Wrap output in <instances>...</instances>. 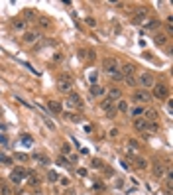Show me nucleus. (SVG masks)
<instances>
[{"label":"nucleus","instance_id":"nucleus-36","mask_svg":"<svg viewBox=\"0 0 173 195\" xmlns=\"http://www.w3.org/2000/svg\"><path fill=\"white\" fill-rule=\"evenodd\" d=\"M116 115H118V112H116V106H112V109L106 110V116L108 118H116Z\"/></svg>","mask_w":173,"mask_h":195},{"label":"nucleus","instance_id":"nucleus-27","mask_svg":"<svg viewBox=\"0 0 173 195\" xmlns=\"http://www.w3.org/2000/svg\"><path fill=\"white\" fill-rule=\"evenodd\" d=\"M124 83L128 87H136V85H138V79H136L134 75H132V77H124Z\"/></svg>","mask_w":173,"mask_h":195},{"label":"nucleus","instance_id":"nucleus-15","mask_svg":"<svg viewBox=\"0 0 173 195\" xmlns=\"http://www.w3.org/2000/svg\"><path fill=\"white\" fill-rule=\"evenodd\" d=\"M159 26H161V22L159 20H147L146 24H144V32H156V30H159Z\"/></svg>","mask_w":173,"mask_h":195},{"label":"nucleus","instance_id":"nucleus-5","mask_svg":"<svg viewBox=\"0 0 173 195\" xmlns=\"http://www.w3.org/2000/svg\"><path fill=\"white\" fill-rule=\"evenodd\" d=\"M152 89H153V95H152V99H159V100H163V99H167L169 97V89H167V87H165L163 83H156V85H153L152 87Z\"/></svg>","mask_w":173,"mask_h":195},{"label":"nucleus","instance_id":"nucleus-33","mask_svg":"<svg viewBox=\"0 0 173 195\" xmlns=\"http://www.w3.org/2000/svg\"><path fill=\"white\" fill-rule=\"evenodd\" d=\"M49 24H51V20H49V18H45V16L40 18V26H41V28H49Z\"/></svg>","mask_w":173,"mask_h":195},{"label":"nucleus","instance_id":"nucleus-18","mask_svg":"<svg viewBox=\"0 0 173 195\" xmlns=\"http://www.w3.org/2000/svg\"><path fill=\"white\" fill-rule=\"evenodd\" d=\"M104 93H106V89H104V87H101V85H92V87H91V95H92V97H102Z\"/></svg>","mask_w":173,"mask_h":195},{"label":"nucleus","instance_id":"nucleus-38","mask_svg":"<svg viewBox=\"0 0 173 195\" xmlns=\"http://www.w3.org/2000/svg\"><path fill=\"white\" fill-rule=\"evenodd\" d=\"M57 163H59V166H65V168H67V166H69V160H67V158H63V156H61V158L57 160Z\"/></svg>","mask_w":173,"mask_h":195},{"label":"nucleus","instance_id":"nucleus-2","mask_svg":"<svg viewBox=\"0 0 173 195\" xmlns=\"http://www.w3.org/2000/svg\"><path fill=\"white\" fill-rule=\"evenodd\" d=\"M118 69H120V63L116 57H104L102 59V71L104 73L112 75V73H118Z\"/></svg>","mask_w":173,"mask_h":195},{"label":"nucleus","instance_id":"nucleus-24","mask_svg":"<svg viewBox=\"0 0 173 195\" xmlns=\"http://www.w3.org/2000/svg\"><path fill=\"white\" fill-rule=\"evenodd\" d=\"M136 168L138 169H146L147 168V160L146 158H136Z\"/></svg>","mask_w":173,"mask_h":195},{"label":"nucleus","instance_id":"nucleus-39","mask_svg":"<svg viewBox=\"0 0 173 195\" xmlns=\"http://www.w3.org/2000/svg\"><path fill=\"white\" fill-rule=\"evenodd\" d=\"M89 79H91V83H92V85H96V79H98V75H96L95 71H92V73L89 75Z\"/></svg>","mask_w":173,"mask_h":195},{"label":"nucleus","instance_id":"nucleus-40","mask_svg":"<svg viewBox=\"0 0 173 195\" xmlns=\"http://www.w3.org/2000/svg\"><path fill=\"white\" fill-rule=\"evenodd\" d=\"M59 183L63 185V187H69V183H71V181L67 179V178H59Z\"/></svg>","mask_w":173,"mask_h":195},{"label":"nucleus","instance_id":"nucleus-11","mask_svg":"<svg viewBox=\"0 0 173 195\" xmlns=\"http://www.w3.org/2000/svg\"><path fill=\"white\" fill-rule=\"evenodd\" d=\"M167 41H169V36L163 34V32H157L156 36H153V43H156L157 47H165V46H167Z\"/></svg>","mask_w":173,"mask_h":195},{"label":"nucleus","instance_id":"nucleus-12","mask_svg":"<svg viewBox=\"0 0 173 195\" xmlns=\"http://www.w3.org/2000/svg\"><path fill=\"white\" fill-rule=\"evenodd\" d=\"M142 118H146L147 122H157L159 115H157L156 109H146V110H144V116H142Z\"/></svg>","mask_w":173,"mask_h":195},{"label":"nucleus","instance_id":"nucleus-20","mask_svg":"<svg viewBox=\"0 0 173 195\" xmlns=\"http://www.w3.org/2000/svg\"><path fill=\"white\" fill-rule=\"evenodd\" d=\"M47 109L51 110V112H55V115H59V112H61V105L57 103V100H49V103H47Z\"/></svg>","mask_w":173,"mask_h":195},{"label":"nucleus","instance_id":"nucleus-43","mask_svg":"<svg viewBox=\"0 0 173 195\" xmlns=\"http://www.w3.org/2000/svg\"><path fill=\"white\" fill-rule=\"evenodd\" d=\"M22 142L26 144V146H30V144H32V138H30V136H24V138H22Z\"/></svg>","mask_w":173,"mask_h":195},{"label":"nucleus","instance_id":"nucleus-19","mask_svg":"<svg viewBox=\"0 0 173 195\" xmlns=\"http://www.w3.org/2000/svg\"><path fill=\"white\" fill-rule=\"evenodd\" d=\"M26 20H22V18H20V20H18V18H16V20L14 22H12V28H14V30H18V32H24V30H26Z\"/></svg>","mask_w":173,"mask_h":195},{"label":"nucleus","instance_id":"nucleus-21","mask_svg":"<svg viewBox=\"0 0 173 195\" xmlns=\"http://www.w3.org/2000/svg\"><path fill=\"white\" fill-rule=\"evenodd\" d=\"M30 160H35V162L43 163V166H47V163H49V160H47L43 154H34V156H30Z\"/></svg>","mask_w":173,"mask_h":195},{"label":"nucleus","instance_id":"nucleus-35","mask_svg":"<svg viewBox=\"0 0 173 195\" xmlns=\"http://www.w3.org/2000/svg\"><path fill=\"white\" fill-rule=\"evenodd\" d=\"M28 183L32 185V187H34V185H40V179H38V175H30V181H28Z\"/></svg>","mask_w":173,"mask_h":195},{"label":"nucleus","instance_id":"nucleus-10","mask_svg":"<svg viewBox=\"0 0 173 195\" xmlns=\"http://www.w3.org/2000/svg\"><path fill=\"white\" fill-rule=\"evenodd\" d=\"M106 99L108 100H112V103H116V100H120L122 99V89H120V87H110V89L106 91Z\"/></svg>","mask_w":173,"mask_h":195},{"label":"nucleus","instance_id":"nucleus-3","mask_svg":"<svg viewBox=\"0 0 173 195\" xmlns=\"http://www.w3.org/2000/svg\"><path fill=\"white\" fill-rule=\"evenodd\" d=\"M132 100L138 105H144V103H152V95L147 93L146 89H136L134 95H132Z\"/></svg>","mask_w":173,"mask_h":195},{"label":"nucleus","instance_id":"nucleus-7","mask_svg":"<svg viewBox=\"0 0 173 195\" xmlns=\"http://www.w3.org/2000/svg\"><path fill=\"white\" fill-rule=\"evenodd\" d=\"M69 106H75V109H83V100H81V95L77 93H69L67 95V100H65Z\"/></svg>","mask_w":173,"mask_h":195},{"label":"nucleus","instance_id":"nucleus-1","mask_svg":"<svg viewBox=\"0 0 173 195\" xmlns=\"http://www.w3.org/2000/svg\"><path fill=\"white\" fill-rule=\"evenodd\" d=\"M57 89L61 93H67V95L71 93V89H73V77L69 73H61L57 77Z\"/></svg>","mask_w":173,"mask_h":195},{"label":"nucleus","instance_id":"nucleus-8","mask_svg":"<svg viewBox=\"0 0 173 195\" xmlns=\"http://www.w3.org/2000/svg\"><path fill=\"white\" fill-rule=\"evenodd\" d=\"M40 37H41L40 30H28V32H24V41L26 43H35Z\"/></svg>","mask_w":173,"mask_h":195},{"label":"nucleus","instance_id":"nucleus-26","mask_svg":"<svg viewBox=\"0 0 173 195\" xmlns=\"http://www.w3.org/2000/svg\"><path fill=\"white\" fill-rule=\"evenodd\" d=\"M0 163H6V166H12V163H14V160H12V158H8L6 154H2V152H0Z\"/></svg>","mask_w":173,"mask_h":195},{"label":"nucleus","instance_id":"nucleus-25","mask_svg":"<svg viewBox=\"0 0 173 195\" xmlns=\"http://www.w3.org/2000/svg\"><path fill=\"white\" fill-rule=\"evenodd\" d=\"M91 168H92V169H102V168H104V163H102V160L95 158V160L91 162Z\"/></svg>","mask_w":173,"mask_h":195},{"label":"nucleus","instance_id":"nucleus-22","mask_svg":"<svg viewBox=\"0 0 173 195\" xmlns=\"http://www.w3.org/2000/svg\"><path fill=\"white\" fill-rule=\"evenodd\" d=\"M0 195H14V191H12V187L8 183H2L0 185Z\"/></svg>","mask_w":173,"mask_h":195},{"label":"nucleus","instance_id":"nucleus-28","mask_svg":"<svg viewBox=\"0 0 173 195\" xmlns=\"http://www.w3.org/2000/svg\"><path fill=\"white\" fill-rule=\"evenodd\" d=\"M146 132H159V124L157 122H147Z\"/></svg>","mask_w":173,"mask_h":195},{"label":"nucleus","instance_id":"nucleus-17","mask_svg":"<svg viewBox=\"0 0 173 195\" xmlns=\"http://www.w3.org/2000/svg\"><path fill=\"white\" fill-rule=\"evenodd\" d=\"M153 175H156V178H163L165 175V166L163 163H153Z\"/></svg>","mask_w":173,"mask_h":195},{"label":"nucleus","instance_id":"nucleus-48","mask_svg":"<svg viewBox=\"0 0 173 195\" xmlns=\"http://www.w3.org/2000/svg\"><path fill=\"white\" fill-rule=\"evenodd\" d=\"M108 134H110V136H118V130H116V128H112V130L108 132Z\"/></svg>","mask_w":173,"mask_h":195},{"label":"nucleus","instance_id":"nucleus-4","mask_svg":"<svg viewBox=\"0 0 173 195\" xmlns=\"http://www.w3.org/2000/svg\"><path fill=\"white\" fill-rule=\"evenodd\" d=\"M138 83L142 85L140 89H146V91H147V89H152V87L156 85V77H153L152 73H147V71H146V73H142V75H140Z\"/></svg>","mask_w":173,"mask_h":195},{"label":"nucleus","instance_id":"nucleus-37","mask_svg":"<svg viewBox=\"0 0 173 195\" xmlns=\"http://www.w3.org/2000/svg\"><path fill=\"white\" fill-rule=\"evenodd\" d=\"M61 152H63V154H71V146H69V144H61Z\"/></svg>","mask_w":173,"mask_h":195},{"label":"nucleus","instance_id":"nucleus-45","mask_svg":"<svg viewBox=\"0 0 173 195\" xmlns=\"http://www.w3.org/2000/svg\"><path fill=\"white\" fill-rule=\"evenodd\" d=\"M92 187H95V189H96V191H102V189H104V185H102V183H95V185H92Z\"/></svg>","mask_w":173,"mask_h":195},{"label":"nucleus","instance_id":"nucleus-30","mask_svg":"<svg viewBox=\"0 0 173 195\" xmlns=\"http://www.w3.org/2000/svg\"><path fill=\"white\" fill-rule=\"evenodd\" d=\"M16 160L18 162H30V156L24 154V152H16Z\"/></svg>","mask_w":173,"mask_h":195},{"label":"nucleus","instance_id":"nucleus-46","mask_svg":"<svg viewBox=\"0 0 173 195\" xmlns=\"http://www.w3.org/2000/svg\"><path fill=\"white\" fill-rule=\"evenodd\" d=\"M86 24H89V26H96V22H95V18H86Z\"/></svg>","mask_w":173,"mask_h":195},{"label":"nucleus","instance_id":"nucleus-31","mask_svg":"<svg viewBox=\"0 0 173 195\" xmlns=\"http://www.w3.org/2000/svg\"><path fill=\"white\" fill-rule=\"evenodd\" d=\"M47 179H49V181H51V183H55V181H57V179H59V173H57V172H53V169H51V172H49V173H47Z\"/></svg>","mask_w":173,"mask_h":195},{"label":"nucleus","instance_id":"nucleus-32","mask_svg":"<svg viewBox=\"0 0 173 195\" xmlns=\"http://www.w3.org/2000/svg\"><path fill=\"white\" fill-rule=\"evenodd\" d=\"M128 146L132 148V150H140V142L134 140V138H130V140H128Z\"/></svg>","mask_w":173,"mask_h":195},{"label":"nucleus","instance_id":"nucleus-23","mask_svg":"<svg viewBox=\"0 0 173 195\" xmlns=\"http://www.w3.org/2000/svg\"><path fill=\"white\" fill-rule=\"evenodd\" d=\"M112 106H114L112 100H108V99H102V100H101V109H102L104 112H106L108 109H112Z\"/></svg>","mask_w":173,"mask_h":195},{"label":"nucleus","instance_id":"nucleus-34","mask_svg":"<svg viewBox=\"0 0 173 195\" xmlns=\"http://www.w3.org/2000/svg\"><path fill=\"white\" fill-rule=\"evenodd\" d=\"M24 16H26L28 20H32V18H35V12L30 10V8H26V10H24Z\"/></svg>","mask_w":173,"mask_h":195},{"label":"nucleus","instance_id":"nucleus-14","mask_svg":"<svg viewBox=\"0 0 173 195\" xmlns=\"http://www.w3.org/2000/svg\"><path fill=\"white\" fill-rule=\"evenodd\" d=\"M134 128L144 134L146 128H147V120H146V118H134Z\"/></svg>","mask_w":173,"mask_h":195},{"label":"nucleus","instance_id":"nucleus-6","mask_svg":"<svg viewBox=\"0 0 173 195\" xmlns=\"http://www.w3.org/2000/svg\"><path fill=\"white\" fill-rule=\"evenodd\" d=\"M147 18V8H136L134 14H132V24L136 26H140V24H144Z\"/></svg>","mask_w":173,"mask_h":195},{"label":"nucleus","instance_id":"nucleus-41","mask_svg":"<svg viewBox=\"0 0 173 195\" xmlns=\"http://www.w3.org/2000/svg\"><path fill=\"white\" fill-rule=\"evenodd\" d=\"M67 118H69V120H73V122H79V120H81L77 115H67Z\"/></svg>","mask_w":173,"mask_h":195},{"label":"nucleus","instance_id":"nucleus-13","mask_svg":"<svg viewBox=\"0 0 173 195\" xmlns=\"http://www.w3.org/2000/svg\"><path fill=\"white\" fill-rule=\"evenodd\" d=\"M128 110H130V105H128V100H124V99L116 100V112H122V115H128Z\"/></svg>","mask_w":173,"mask_h":195},{"label":"nucleus","instance_id":"nucleus-44","mask_svg":"<svg viewBox=\"0 0 173 195\" xmlns=\"http://www.w3.org/2000/svg\"><path fill=\"white\" fill-rule=\"evenodd\" d=\"M77 175H81V178H85V175H86V169H83V168H79V169H77Z\"/></svg>","mask_w":173,"mask_h":195},{"label":"nucleus","instance_id":"nucleus-16","mask_svg":"<svg viewBox=\"0 0 173 195\" xmlns=\"http://www.w3.org/2000/svg\"><path fill=\"white\" fill-rule=\"evenodd\" d=\"M144 110H146V106H144V105H138V106H134V109H130L128 112H130L134 118H142V116H144Z\"/></svg>","mask_w":173,"mask_h":195},{"label":"nucleus","instance_id":"nucleus-9","mask_svg":"<svg viewBox=\"0 0 173 195\" xmlns=\"http://www.w3.org/2000/svg\"><path fill=\"white\" fill-rule=\"evenodd\" d=\"M118 73L122 77H132V75H136V65L134 63H124V65H120Z\"/></svg>","mask_w":173,"mask_h":195},{"label":"nucleus","instance_id":"nucleus-47","mask_svg":"<svg viewBox=\"0 0 173 195\" xmlns=\"http://www.w3.org/2000/svg\"><path fill=\"white\" fill-rule=\"evenodd\" d=\"M122 168H124V169H130L132 166H130V162H122Z\"/></svg>","mask_w":173,"mask_h":195},{"label":"nucleus","instance_id":"nucleus-29","mask_svg":"<svg viewBox=\"0 0 173 195\" xmlns=\"http://www.w3.org/2000/svg\"><path fill=\"white\" fill-rule=\"evenodd\" d=\"M10 181H12V183H14V185H20L22 178H20V175H18L16 172H12V173H10Z\"/></svg>","mask_w":173,"mask_h":195},{"label":"nucleus","instance_id":"nucleus-42","mask_svg":"<svg viewBox=\"0 0 173 195\" xmlns=\"http://www.w3.org/2000/svg\"><path fill=\"white\" fill-rule=\"evenodd\" d=\"M110 77H112V81H120V79H124V77H122L120 73H112V75H110Z\"/></svg>","mask_w":173,"mask_h":195}]
</instances>
